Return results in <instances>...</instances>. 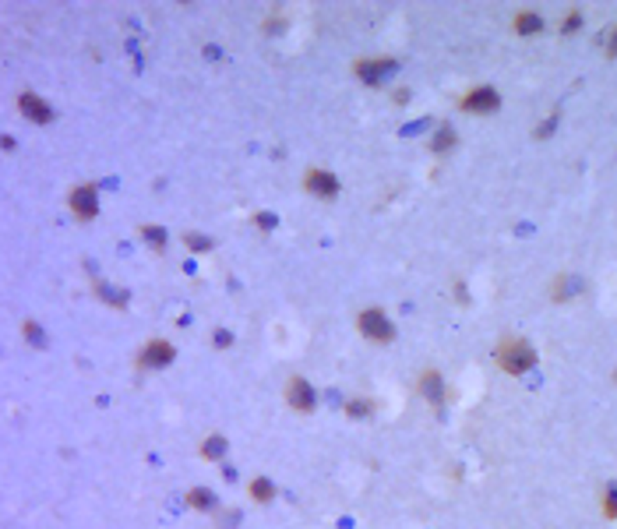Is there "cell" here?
Instances as JSON below:
<instances>
[{"label":"cell","instance_id":"cell-1","mask_svg":"<svg viewBox=\"0 0 617 529\" xmlns=\"http://www.w3.org/2000/svg\"><path fill=\"white\" fill-rule=\"evenodd\" d=\"M536 364V349L526 342V339H505L498 346V367L508 371V374H522Z\"/></svg>","mask_w":617,"mask_h":529},{"label":"cell","instance_id":"cell-2","mask_svg":"<svg viewBox=\"0 0 617 529\" xmlns=\"http://www.w3.org/2000/svg\"><path fill=\"white\" fill-rule=\"evenodd\" d=\"M356 325H360V332H363L367 339H374V342H388V339H395L392 321H388L378 307H367V311L356 318Z\"/></svg>","mask_w":617,"mask_h":529},{"label":"cell","instance_id":"cell-3","mask_svg":"<svg viewBox=\"0 0 617 529\" xmlns=\"http://www.w3.org/2000/svg\"><path fill=\"white\" fill-rule=\"evenodd\" d=\"M462 106H466V113H494L501 106V96L494 92V88L480 85V88H473V92L462 99Z\"/></svg>","mask_w":617,"mask_h":529},{"label":"cell","instance_id":"cell-4","mask_svg":"<svg viewBox=\"0 0 617 529\" xmlns=\"http://www.w3.org/2000/svg\"><path fill=\"white\" fill-rule=\"evenodd\" d=\"M173 357H176V353H173V346H170V342H163V339H152V342L141 349L138 364H141V367H166Z\"/></svg>","mask_w":617,"mask_h":529},{"label":"cell","instance_id":"cell-5","mask_svg":"<svg viewBox=\"0 0 617 529\" xmlns=\"http://www.w3.org/2000/svg\"><path fill=\"white\" fill-rule=\"evenodd\" d=\"M303 187L311 191V194H318V198H335L338 194V180L332 173H325V169H311L303 176Z\"/></svg>","mask_w":617,"mask_h":529},{"label":"cell","instance_id":"cell-6","mask_svg":"<svg viewBox=\"0 0 617 529\" xmlns=\"http://www.w3.org/2000/svg\"><path fill=\"white\" fill-rule=\"evenodd\" d=\"M18 106H21V113L28 116V121H36V124H50V121H53V110H50L39 96H32V92L18 96Z\"/></svg>","mask_w":617,"mask_h":529},{"label":"cell","instance_id":"cell-7","mask_svg":"<svg viewBox=\"0 0 617 529\" xmlns=\"http://www.w3.org/2000/svg\"><path fill=\"white\" fill-rule=\"evenodd\" d=\"M286 399H290V406H293V409H300V413L314 409V388L307 385V381H300V377H293V381H290Z\"/></svg>","mask_w":617,"mask_h":529},{"label":"cell","instance_id":"cell-8","mask_svg":"<svg viewBox=\"0 0 617 529\" xmlns=\"http://www.w3.org/2000/svg\"><path fill=\"white\" fill-rule=\"evenodd\" d=\"M71 209H74L78 219H92V216L99 212L96 191H92V187H78V191H71Z\"/></svg>","mask_w":617,"mask_h":529},{"label":"cell","instance_id":"cell-9","mask_svg":"<svg viewBox=\"0 0 617 529\" xmlns=\"http://www.w3.org/2000/svg\"><path fill=\"white\" fill-rule=\"evenodd\" d=\"M392 71H395L392 61H363V64H356V74H360L367 85H381V78L392 74Z\"/></svg>","mask_w":617,"mask_h":529},{"label":"cell","instance_id":"cell-10","mask_svg":"<svg viewBox=\"0 0 617 529\" xmlns=\"http://www.w3.org/2000/svg\"><path fill=\"white\" fill-rule=\"evenodd\" d=\"M416 388H420L423 399H430L434 406H441V399H445V381H441L438 371H427V374L420 377V385H416Z\"/></svg>","mask_w":617,"mask_h":529},{"label":"cell","instance_id":"cell-11","mask_svg":"<svg viewBox=\"0 0 617 529\" xmlns=\"http://www.w3.org/2000/svg\"><path fill=\"white\" fill-rule=\"evenodd\" d=\"M251 497H254V501H272V497H275V487H272L265 477H258V480L251 484Z\"/></svg>","mask_w":617,"mask_h":529},{"label":"cell","instance_id":"cell-12","mask_svg":"<svg viewBox=\"0 0 617 529\" xmlns=\"http://www.w3.org/2000/svg\"><path fill=\"white\" fill-rule=\"evenodd\" d=\"M201 452H205V459H223L226 455V437H208Z\"/></svg>","mask_w":617,"mask_h":529},{"label":"cell","instance_id":"cell-13","mask_svg":"<svg viewBox=\"0 0 617 529\" xmlns=\"http://www.w3.org/2000/svg\"><path fill=\"white\" fill-rule=\"evenodd\" d=\"M141 237H145L152 247H156V251H163V247H166V233H163V229H156V226H141Z\"/></svg>","mask_w":617,"mask_h":529},{"label":"cell","instance_id":"cell-14","mask_svg":"<svg viewBox=\"0 0 617 529\" xmlns=\"http://www.w3.org/2000/svg\"><path fill=\"white\" fill-rule=\"evenodd\" d=\"M452 145H455V131H452V127H438V134H434V152L452 149Z\"/></svg>","mask_w":617,"mask_h":529},{"label":"cell","instance_id":"cell-15","mask_svg":"<svg viewBox=\"0 0 617 529\" xmlns=\"http://www.w3.org/2000/svg\"><path fill=\"white\" fill-rule=\"evenodd\" d=\"M188 501H191L194 508L205 512V508H212V494H208V490H191V494H188Z\"/></svg>","mask_w":617,"mask_h":529},{"label":"cell","instance_id":"cell-16","mask_svg":"<svg viewBox=\"0 0 617 529\" xmlns=\"http://www.w3.org/2000/svg\"><path fill=\"white\" fill-rule=\"evenodd\" d=\"M518 32H536L540 28V14H518Z\"/></svg>","mask_w":617,"mask_h":529},{"label":"cell","instance_id":"cell-17","mask_svg":"<svg viewBox=\"0 0 617 529\" xmlns=\"http://www.w3.org/2000/svg\"><path fill=\"white\" fill-rule=\"evenodd\" d=\"M346 413H350V417H367V413H370V402L356 399V402H350V406H346Z\"/></svg>","mask_w":617,"mask_h":529},{"label":"cell","instance_id":"cell-18","mask_svg":"<svg viewBox=\"0 0 617 529\" xmlns=\"http://www.w3.org/2000/svg\"><path fill=\"white\" fill-rule=\"evenodd\" d=\"M607 515H617V494L607 490Z\"/></svg>","mask_w":617,"mask_h":529},{"label":"cell","instance_id":"cell-19","mask_svg":"<svg viewBox=\"0 0 617 529\" xmlns=\"http://www.w3.org/2000/svg\"><path fill=\"white\" fill-rule=\"evenodd\" d=\"M272 222H275V219H272V216H258V226H261V229H268V226H272Z\"/></svg>","mask_w":617,"mask_h":529},{"label":"cell","instance_id":"cell-20","mask_svg":"<svg viewBox=\"0 0 617 529\" xmlns=\"http://www.w3.org/2000/svg\"><path fill=\"white\" fill-rule=\"evenodd\" d=\"M614 53H617V32L610 36V56H614Z\"/></svg>","mask_w":617,"mask_h":529}]
</instances>
